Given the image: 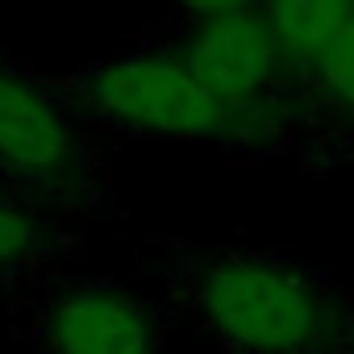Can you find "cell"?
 <instances>
[{"mask_svg": "<svg viewBox=\"0 0 354 354\" xmlns=\"http://www.w3.org/2000/svg\"><path fill=\"white\" fill-rule=\"evenodd\" d=\"M42 346L46 354H158V317L125 288L80 283L46 304Z\"/></svg>", "mask_w": 354, "mask_h": 354, "instance_id": "cell-5", "label": "cell"}, {"mask_svg": "<svg viewBox=\"0 0 354 354\" xmlns=\"http://www.w3.org/2000/svg\"><path fill=\"white\" fill-rule=\"evenodd\" d=\"M0 171L38 192H63L84 171V142L67 109L42 84L5 67H0Z\"/></svg>", "mask_w": 354, "mask_h": 354, "instance_id": "cell-3", "label": "cell"}, {"mask_svg": "<svg viewBox=\"0 0 354 354\" xmlns=\"http://www.w3.org/2000/svg\"><path fill=\"white\" fill-rule=\"evenodd\" d=\"M313 100L342 121H354V21L321 50V59L300 75Z\"/></svg>", "mask_w": 354, "mask_h": 354, "instance_id": "cell-7", "label": "cell"}, {"mask_svg": "<svg viewBox=\"0 0 354 354\" xmlns=\"http://www.w3.org/2000/svg\"><path fill=\"white\" fill-rule=\"evenodd\" d=\"M84 100L117 129L167 142H230L259 146L275 138L283 113H250L201 80L175 50H138L100 63L84 80Z\"/></svg>", "mask_w": 354, "mask_h": 354, "instance_id": "cell-2", "label": "cell"}, {"mask_svg": "<svg viewBox=\"0 0 354 354\" xmlns=\"http://www.w3.org/2000/svg\"><path fill=\"white\" fill-rule=\"evenodd\" d=\"M259 13L267 17L292 80H300L321 50L354 21V0H259Z\"/></svg>", "mask_w": 354, "mask_h": 354, "instance_id": "cell-6", "label": "cell"}, {"mask_svg": "<svg viewBox=\"0 0 354 354\" xmlns=\"http://www.w3.org/2000/svg\"><path fill=\"white\" fill-rule=\"evenodd\" d=\"M38 242H42V230H38L34 213L9 196H0V275L30 263L38 254Z\"/></svg>", "mask_w": 354, "mask_h": 354, "instance_id": "cell-8", "label": "cell"}, {"mask_svg": "<svg viewBox=\"0 0 354 354\" xmlns=\"http://www.w3.org/2000/svg\"><path fill=\"white\" fill-rule=\"evenodd\" d=\"M175 9L188 13L192 21H209V17H230V13L259 9V0H175Z\"/></svg>", "mask_w": 354, "mask_h": 354, "instance_id": "cell-9", "label": "cell"}, {"mask_svg": "<svg viewBox=\"0 0 354 354\" xmlns=\"http://www.w3.org/2000/svg\"><path fill=\"white\" fill-rule=\"evenodd\" d=\"M196 313L234 354H329L342 337L333 292L279 254H225L196 275Z\"/></svg>", "mask_w": 354, "mask_h": 354, "instance_id": "cell-1", "label": "cell"}, {"mask_svg": "<svg viewBox=\"0 0 354 354\" xmlns=\"http://www.w3.org/2000/svg\"><path fill=\"white\" fill-rule=\"evenodd\" d=\"M180 55L201 71L209 88L250 113H279V88L292 80L288 59L259 9L192 21Z\"/></svg>", "mask_w": 354, "mask_h": 354, "instance_id": "cell-4", "label": "cell"}]
</instances>
